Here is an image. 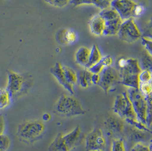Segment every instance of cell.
<instances>
[{"label":"cell","mask_w":152,"mask_h":151,"mask_svg":"<svg viewBox=\"0 0 152 151\" xmlns=\"http://www.w3.org/2000/svg\"><path fill=\"white\" fill-rule=\"evenodd\" d=\"M112 110L120 119L124 120L138 130L151 133V131L146 124L138 121L126 91L116 96Z\"/></svg>","instance_id":"6da1fadb"},{"label":"cell","mask_w":152,"mask_h":151,"mask_svg":"<svg viewBox=\"0 0 152 151\" xmlns=\"http://www.w3.org/2000/svg\"><path fill=\"white\" fill-rule=\"evenodd\" d=\"M126 92L138 121L149 127L152 123V97L145 98L138 89L128 88Z\"/></svg>","instance_id":"7a4b0ae2"},{"label":"cell","mask_w":152,"mask_h":151,"mask_svg":"<svg viewBox=\"0 0 152 151\" xmlns=\"http://www.w3.org/2000/svg\"><path fill=\"white\" fill-rule=\"evenodd\" d=\"M120 83L128 88L138 89V75L142 70L136 59H120L118 62Z\"/></svg>","instance_id":"3957f363"},{"label":"cell","mask_w":152,"mask_h":151,"mask_svg":"<svg viewBox=\"0 0 152 151\" xmlns=\"http://www.w3.org/2000/svg\"><path fill=\"white\" fill-rule=\"evenodd\" d=\"M45 131V126L41 121L28 120L19 124L17 135L22 142L32 144L42 136Z\"/></svg>","instance_id":"277c9868"},{"label":"cell","mask_w":152,"mask_h":151,"mask_svg":"<svg viewBox=\"0 0 152 151\" xmlns=\"http://www.w3.org/2000/svg\"><path fill=\"white\" fill-rule=\"evenodd\" d=\"M54 110L58 114L64 117H75L84 115L86 113L76 98L64 93L57 101Z\"/></svg>","instance_id":"5b68a950"},{"label":"cell","mask_w":152,"mask_h":151,"mask_svg":"<svg viewBox=\"0 0 152 151\" xmlns=\"http://www.w3.org/2000/svg\"><path fill=\"white\" fill-rule=\"evenodd\" d=\"M30 86V83L23 76L11 70L7 71V83L5 89L12 99L26 93Z\"/></svg>","instance_id":"8992f818"},{"label":"cell","mask_w":152,"mask_h":151,"mask_svg":"<svg viewBox=\"0 0 152 151\" xmlns=\"http://www.w3.org/2000/svg\"><path fill=\"white\" fill-rule=\"evenodd\" d=\"M99 14L104 19L105 26L103 36H115L123 21L118 13L112 7L102 10Z\"/></svg>","instance_id":"52a82bcc"},{"label":"cell","mask_w":152,"mask_h":151,"mask_svg":"<svg viewBox=\"0 0 152 151\" xmlns=\"http://www.w3.org/2000/svg\"><path fill=\"white\" fill-rule=\"evenodd\" d=\"M117 35L120 40L128 43H134L142 36L134 18L123 21Z\"/></svg>","instance_id":"ba28073f"},{"label":"cell","mask_w":152,"mask_h":151,"mask_svg":"<svg viewBox=\"0 0 152 151\" xmlns=\"http://www.w3.org/2000/svg\"><path fill=\"white\" fill-rule=\"evenodd\" d=\"M100 81L97 85L104 90L105 94L109 93L112 89L120 83L118 70L112 67L104 68L100 73Z\"/></svg>","instance_id":"9c48e42d"},{"label":"cell","mask_w":152,"mask_h":151,"mask_svg":"<svg viewBox=\"0 0 152 151\" xmlns=\"http://www.w3.org/2000/svg\"><path fill=\"white\" fill-rule=\"evenodd\" d=\"M86 150L87 151H104L106 146V139L99 128H95L86 137Z\"/></svg>","instance_id":"30bf717a"},{"label":"cell","mask_w":152,"mask_h":151,"mask_svg":"<svg viewBox=\"0 0 152 151\" xmlns=\"http://www.w3.org/2000/svg\"><path fill=\"white\" fill-rule=\"evenodd\" d=\"M137 3L133 0H113L111 7L120 15L123 21L134 18V10Z\"/></svg>","instance_id":"8fae6325"},{"label":"cell","mask_w":152,"mask_h":151,"mask_svg":"<svg viewBox=\"0 0 152 151\" xmlns=\"http://www.w3.org/2000/svg\"><path fill=\"white\" fill-rule=\"evenodd\" d=\"M50 73L54 76L58 82L64 89L69 91L71 94H74V86L67 81L63 70L62 65L60 62H56L55 65L50 68Z\"/></svg>","instance_id":"7c38bea8"},{"label":"cell","mask_w":152,"mask_h":151,"mask_svg":"<svg viewBox=\"0 0 152 151\" xmlns=\"http://www.w3.org/2000/svg\"><path fill=\"white\" fill-rule=\"evenodd\" d=\"M56 41L61 44L69 45L77 41V34L73 29L62 28L56 33Z\"/></svg>","instance_id":"4fadbf2b"},{"label":"cell","mask_w":152,"mask_h":151,"mask_svg":"<svg viewBox=\"0 0 152 151\" xmlns=\"http://www.w3.org/2000/svg\"><path fill=\"white\" fill-rule=\"evenodd\" d=\"M63 139L69 151L74 149L79 144L82 137V132L79 126L66 135H63Z\"/></svg>","instance_id":"5bb4252c"},{"label":"cell","mask_w":152,"mask_h":151,"mask_svg":"<svg viewBox=\"0 0 152 151\" xmlns=\"http://www.w3.org/2000/svg\"><path fill=\"white\" fill-rule=\"evenodd\" d=\"M89 28L91 33L95 36H103L104 32V19L100 16V14L94 15L89 21Z\"/></svg>","instance_id":"9a60e30c"},{"label":"cell","mask_w":152,"mask_h":151,"mask_svg":"<svg viewBox=\"0 0 152 151\" xmlns=\"http://www.w3.org/2000/svg\"><path fill=\"white\" fill-rule=\"evenodd\" d=\"M104 124L106 127L114 133H120L124 130V123L119 119L114 117H109L105 120Z\"/></svg>","instance_id":"2e32d148"},{"label":"cell","mask_w":152,"mask_h":151,"mask_svg":"<svg viewBox=\"0 0 152 151\" xmlns=\"http://www.w3.org/2000/svg\"><path fill=\"white\" fill-rule=\"evenodd\" d=\"M90 54V49L86 47H81L78 48L75 56V62L78 65L85 68L88 62Z\"/></svg>","instance_id":"e0dca14e"},{"label":"cell","mask_w":152,"mask_h":151,"mask_svg":"<svg viewBox=\"0 0 152 151\" xmlns=\"http://www.w3.org/2000/svg\"><path fill=\"white\" fill-rule=\"evenodd\" d=\"M63 134L59 133L49 145L48 151H69L63 137Z\"/></svg>","instance_id":"ac0fdd59"},{"label":"cell","mask_w":152,"mask_h":151,"mask_svg":"<svg viewBox=\"0 0 152 151\" xmlns=\"http://www.w3.org/2000/svg\"><path fill=\"white\" fill-rule=\"evenodd\" d=\"M102 57V53L100 49L96 44H94L91 49H90V56L88 64H87L86 69H89L94 65L96 64L100 61Z\"/></svg>","instance_id":"d6986e66"},{"label":"cell","mask_w":152,"mask_h":151,"mask_svg":"<svg viewBox=\"0 0 152 151\" xmlns=\"http://www.w3.org/2000/svg\"><path fill=\"white\" fill-rule=\"evenodd\" d=\"M62 68L64 73L67 81L73 86L77 83V75L75 71L66 65H63Z\"/></svg>","instance_id":"ffe728a7"},{"label":"cell","mask_w":152,"mask_h":151,"mask_svg":"<svg viewBox=\"0 0 152 151\" xmlns=\"http://www.w3.org/2000/svg\"><path fill=\"white\" fill-rule=\"evenodd\" d=\"M11 97L6 89H0V109L8 107L10 103Z\"/></svg>","instance_id":"44dd1931"},{"label":"cell","mask_w":152,"mask_h":151,"mask_svg":"<svg viewBox=\"0 0 152 151\" xmlns=\"http://www.w3.org/2000/svg\"><path fill=\"white\" fill-rule=\"evenodd\" d=\"M139 64L141 70H148L152 72V55H149L147 52L145 53L141 58Z\"/></svg>","instance_id":"7402d4cb"},{"label":"cell","mask_w":152,"mask_h":151,"mask_svg":"<svg viewBox=\"0 0 152 151\" xmlns=\"http://www.w3.org/2000/svg\"><path fill=\"white\" fill-rule=\"evenodd\" d=\"M138 89L145 98L152 97V82L139 83Z\"/></svg>","instance_id":"603a6c76"},{"label":"cell","mask_w":152,"mask_h":151,"mask_svg":"<svg viewBox=\"0 0 152 151\" xmlns=\"http://www.w3.org/2000/svg\"><path fill=\"white\" fill-rule=\"evenodd\" d=\"M111 151H126L124 142L121 139H116L112 141Z\"/></svg>","instance_id":"cb8c5ba5"},{"label":"cell","mask_w":152,"mask_h":151,"mask_svg":"<svg viewBox=\"0 0 152 151\" xmlns=\"http://www.w3.org/2000/svg\"><path fill=\"white\" fill-rule=\"evenodd\" d=\"M139 83H148L152 81V72L148 70H142L138 75Z\"/></svg>","instance_id":"d4e9b609"},{"label":"cell","mask_w":152,"mask_h":151,"mask_svg":"<svg viewBox=\"0 0 152 151\" xmlns=\"http://www.w3.org/2000/svg\"><path fill=\"white\" fill-rule=\"evenodd\" d=\"M10 145V139L9 137L3 134L0 135V150L2 151H7Z\"/></svg>","instance_id":"484cf974"},{"label":"cell","mask_w":152,"mask_h":151,"mask_svg":"<svg viewBox=\"0 0 152 151\" xmlns=\"http://www.w3.org/2000/svg\"><path fill=\"white\" fill-rule=\"evenodd\" d=\"M50 5L54 7L63 8L66 7L69 3L70 0H45Z\"/></svg>","instance_id":"4316f807"},{"label":"cell","mask_w":152,"mask_h":151,"mask_svg":"<svg viewBox=\"0 0 152 151\" xmlns=\"http://www.w3.org/2000/svg\"><path fill=\"white\" fill-rule=\"evenodd\" d=\"M92 4L102 10L111 7V2L107 0H92Z\"/></svg>","instance_id":"83f0119b"},{"label":"cell","mask_w":152,"mask_h":151,"mask_svg":"<svg viewBox=\"0 0 152 151\" xmlns=\"http://www.w3.org/2000/svg\"><path fill=\"white\" fill-rule=\"evenodd\" d=\"M141 39L142 40V44L146 50L147 53L152 55V41L151 38L142 36Z\"/></svg>","instance_id":"f1b7e54d"},{"label":"cell","mask_w":152,"mask_h":151,"mask_svg":"<svg viewBox=\"0 0 152 151\" xmlns=\"http://www.w3.org/2000/svg\"><path fill=\"white\" fill-rule=\"evenodd\" d=\"M151 143L149 145H147L141 142H138L132 147L131 151H151Z\"/></svg>","instance_id":"f546056e"},{"label":"cell","mask_w":152,"mask_h":151,"mask_svg":"<svg viewBox=\"0 0 152 151\" xmlns=\"http://www.w3.org/2000/svg\"><path fill=\"white\" fill-rule=\"evenodd\" d=\"M145 7L144 5L137 3L134 10V18H136L141 16L145 13Z\"/></svg>","instance_id":"4dcf8cb0"},{"label":"cell","mask_w":152,"mask_h":151,"mask_svg":"<svg viewBox=\"0 0 152 151\" xmlns=\"http://www.w3.org/2000/svg\"><path fill=\"white\" fill-rule=\"evenodd\" d=\"M103 65L101 63V62H99L96 64L94 65L89 69H87L90 70V72L93 74H100L102 70L104 68Z\"/></svg>","instance_id":"1f68e13d"},{"label":"cell","mask_w":152,"mask_h":151,"mask_svg":"<svg viewBox=\"0 0 152 151\" xmlns=\"http://www.w3.org/2000/svg\"><path fill=\"white\" fill-rule=\"evenodd\" d=\"M77 82H79L80 86L83 88L86 89L89 87L85 78L84 70L80 71L79 74L77 75Z\"/></svg>","instance_id":"d6a6232c"},{"label":"cell","mask_w":152,"mask_h":151,"mask_svg":"<svg viewBox=\"0 0 152 151\" xmlns=\"http://www.w3.org/2000/svg\"><path fill=\"white\" fill-rule=\"evenodd\" d=\"M100 62L103 65L104 67H111L113 62V58L110 55H107L102 56L101 60Z\"/></svg>","instance_id":"836d02e7"},{"label":"cell","mask_w":152,"mask_h":151,"mask_svg":"<svg viewBox=\"0 0 152 151\" xmlns=\"http://www.w3.org/2000/svg\"><path fill=\"white\" fill-rule=\"evenodd\" d=\"M69 3L74 7H77L82 5H91L92 0H70Z\"/></svg>","instance_id":"e575fe53"},{"label":"cell","mask_w":152,"mask_h":151,"mask_svg":"<svg viewBox=\"0 0 152 151\" xmlns=\"http://www.w3.org/2000/svg\"><path fill=\"white\" fill-rule=\"evenodd\" d=\"M5 130V121L4 118L2 114L0 113V135L3 134Z\"/></svg>","instance_id":"d590c367"},{"label":"cell","mask_w":152,"mask_h":151,"mask_svg":"<svg viewBox=\"0 0 152 151\" xmlns=\"http://www.w3.org/2000/svg\"><path fill=\"white\" fill-rule=\"evenodd\" d=\"M100 74H93L92 76V85H97L98 83L100 81Z\"/></svg>","instance_id":"8d00e7d4"},{"label":"cell","mask_w":152,"mask_h":151,"mask_svg":"<svg viewBox=\"0 0 152 151\" xmlns=\"http://www.w3.org/2000/svg\"><path fill=\"white\" fill-rule=\"evenodd\" d=\"M42 119L44 121H46V122H48L51 120V115L48 113H45L43 116H42Z\"/></svg>","instance_id":"74e56055"},{"label":"cell","mask_w":152,"mask_h":151,"mask_svg":"<svg viewBox=\"0 0 152 151\" xmlns=\"http://www.w3.org/2000/svg\"><path fill=\"white\" fill-rule=\"evenodd\" d=\"M107 1H108L109 2H112V1H113V0H107Z\"/></svg>","instance_id":"f35d334b"},{"label":"cell","mask_w":152,"mask_h":151,"mask_svg":"<svg viewBox=\"0 0 152 151\" xmlns=\"http://www.w3.org/2000/svg\"><path fill=\"white\" fill-rule=\"evenodd\" d=\"M103 151V150H99V151Z\"/></svg>","instance_id":"ab89813d"},{"label":"cell","mask_w":152,"mask_h":151,"mask_svg":"<svg viewBox=\"0 0 152 151\" xmlns=\"http://www.w3.org/2000/svg\"><path fill=\"white\" fill-rule=\"evenodd\" d=\"M0 151H1V150H0Z\"/></svg>","instance_id":"60d3db41"}]
</instances>
